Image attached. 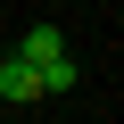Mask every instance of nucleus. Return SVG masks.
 Instances as JSON below:
<instances>
[{"label": "nucleus", "instance_id": "f257e3e1", "mask_svg": "<svg viewBox=\"0 0 124 124\" xmlns=\"http://www.w3.org/2000/svg\"><path fill=\"white\" fill-rule=\"evenodd\" d=\"M8 58H17V66H33V75H41L50 58H66V33H58V25H33V33H25L17 50H8Z\"/></svg>", "mask_w": 124, "mask_h": 124}, {"label": "nucleus", "instance_id": "f03ea898", "mask_svg": "<svg viewBox=\"0 0 124 124\" xmlns=\"http://www.w3.org/2000/svg\"><path fill=\"white\" fill-rule=\"evenodd\" d=\"M33 83H41V99H66V91H83V66H75V50H66V58H50Z\"/></svg>", "mask_w": 124, "mask_h": 124}, {"label": "nucleus", "instance_id": "7ed1b4c3", "mask_svg": "<svg viewBox=\"0 0 124 124\" xmlns=\"http://www.w3.org/2000/svg\"><path fill=\"white\" fill-rule=\"evenodd\" d=\"M0 99H41V83H33V66H17V58H0Z\"/></svg>", "mask_w": 124, "mask_h": 124}]
</instances>
